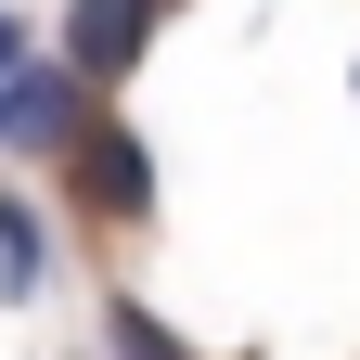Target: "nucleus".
I'll return each mask as SVG.
<instances>
[{
    "instance_id": "423d86ee",
    "label": "nucleus",
    "mask_w": 360,
    "mask_h": 360,
    "mask_svg": "<svg viewBox=\"0 0 360 360\" xmlns=\"http://www.w3.org/2000/svg\"><path fill=\"white\" fill-rule=\"evenodd\" d=\"M167 13H180V0H167Z\"/></svg>"
},
{
    "instance_id": "39448f33",
    "label": "nucleus",
    "mask_w": 360,
    "mask_h": 360,
    "mask_svg": "<svg viewBox=\"0 0 360 360\" xmlns=\"http://www.w3.org/2000/svg\"><path fill=\"white\" fill-rule=\"evenodd\" d=\"M39 270H52V232L26 193H0V296H39Z\"/></svg>"
},
{
    "instance_id": "20e7f679",
    "label": "nucleus",
    "mask_w": 360,
    "mask_h": 360,
    "mask_svg": "<svg viewBox=\"0 0 360 360\" xmlns=\"http://www.w3.org/2000/svg\"><path fill=\"white\" fill-rule=\"evenodd\" d=\"M90 322H103V347H116V360H193V347L155 322V296H129V283H103V296H90Z\"/></svg>"
},
{
    "instance_id": "f257e3e1",
    "label": "nucleus",
    "mask_w": 360,
    "mask_h": 360,
    "mask_svg": "<svg viewBox=\"0 0 360 360\" xmlns=\"http://www.w3.org/2000/svg\"><path fill=\"white\" fill-rule=\"evenodd\" d=\"M65 193H77V219H103V232H155V142L90 103V129L65 142Z\"/></svg>"
},
{
    "instance_id": "7ed1b4c3",
    "label": "nucleus",
    "mask_w": 360,
    "mask_h": 360,
    "mask_svg": "<svg viewBox=\"0 0 360 360\" xmlns=\"http://www.w3.org/2000/svg\"><path fill=\"white\" fill-rule=\"evenodd\" d=\"M77 129H90V90L65 77V65H13V77H0V155H52L65 167V142H77Z\"/></svg>"
},
{
    "instance_id": "f03ea898",
    "label": "nucleus",
    "mask_w": 360,
    "mask_h": 360,
    "mask_svg": "<svg viewBox=\"0 0 360 360\" xmlns=\"http://www.w3.org/2000/svg\"><path fill=\"white\" fill-rule=\"evenodd\" d=\"M167 26V0H65V77L77 90H129Z\"/></svg>"
}]
</instances>
